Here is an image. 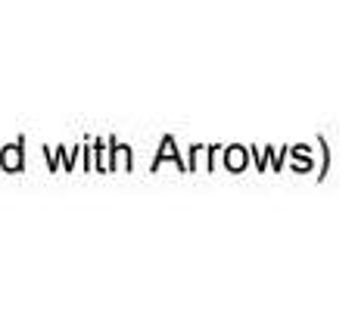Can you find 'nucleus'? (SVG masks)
<instances>
[{"label":"nucleus","mask_w":358,"mask_h":311,"mask_svg":"<svg viewBox=\"0 0 358 311\" xmlns=\"http://www.w3.org/2000/svg\"><path fill=\"white\" fill-rule=\"evenodd\" d=\"M3 165H10V168H19V150L13 147L10 153H3Z\"/></svg>","instance_id":"f257e3e1"}]
</instances>
